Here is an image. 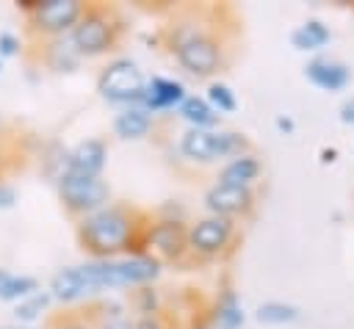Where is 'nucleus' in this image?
<instances>
[{"label": "nucleus", "mask_w": 354, "mask_h": 329, "mask_svg": "<svg viewBox=\"0 0 354 329\" xmlns=\"http://www.w3.org/2000/svg\"><path fill=\"white\" fill-rule=\"evenodd\" d=\"M210 14L213 8H185L160 30L163 47L194 77H213L230 61L227 30Z\"/></svg>", "instance_id": "1"}, {"label": "nucleus", "mask_w": 354, "mask_h": 329, "mask_svg": "<svg viewBox=\"0 0 354 329\" xmlns=\"http://www.w3.org/2000/svg\"><path fill=\"white\" fill-rule=\"evenodd\" d=\"M149 221H152V213L136 205L108 202L105 207L77 218L75 238H77V246L91 260L136 257V254H147Z\"/></svg>", "instance_id": "2"}, {"label": "nucleus", "mask_w": 354, "mask_h": 329, "mask_svg": "<svg viewBox=\"0 0 354 329\" xmlns=\"http://www.w3.org/2000/svg\"><path fill=\"white\" fill-rule=\"evenodd\" d=\"M122 33H124V19L119 17V11L113 6L86 3V11L77 19V25L72 28L69 39H72L75 50L80 53V58L86 61V58H100V55L113 53Z\"/></svg>", "instance_id": "3"}, {"label": "nucleus", "mask_w": 354, "mask_h": 329, "mask_svg": "<svg viewBox=\"0 0 354 329\" xmlns=\"http://www.w3.org/2000/svg\"><path fill=\"white\" fill-rule=\"evenodd\" d=\"M238 246V221L221 216H202L188 224V260H224Z\"/></svg>", "instance_id": "4"}, {"label": "nucleus", "mask_w": 354, "mask_h": 329, "mask_svg": "<svg viewBox=\"0 0 354 329\" xmlns=\"http://www.w3.org/2000/svg\"><path fill=\"white\" fill-rule=\"evenodd\" d=\"M97 94L111 102V105H141V94L147 86V77L141 72V66L130 58V55H113L108 58V64L97 72Z\"/></svg>", "instance_id": "5"}, {"label": "nucleus", "mask_w": 354, "mask_h": 329, "mask_svg": "<svg viewBox=\"0 0 354 329\" xmlns=\"http://www.w3.org/2000/svg\"><path fill=\"white\" fill-rule=\"evenodd\" d=\"M53 185H55L61 207L72 218H83V216L105 207L108 202H113V191H111L108 180H102V177H75V174L64 171Z\"/></svg>", "instance_id": "6"}, {"label": "nucleus", "mask_w": 354, "mask_h": 329, "mask_svg": "<svg viewBox=\"0 0 354 329\" xmlns=\"http://www.w3.org/2000/svg\"><path fill=\"white\" fill-rule=\"evenodd\" d=\"M86 3L83 0H39L36 8L25 17L28 19V33L33 39H55V36H69L77 19L83 17Z\"/></svg>", "instance_id": "7"}, {"label": "nucleus", "mask_w": 354, "mask_h": 329, "mask_svg": "<svg viewBox=\"0 0 354 329\" xmlns=\"http://www.w3.org/2000/svg\"><path fill=\"white\" fill-rule=\"evenodd\" d=\"M147 254L163 263H185L188 260V224L152 216L147 227Z\"/></svg>", "instance_id": "8"}, {"label": "nucleus", "mask_w": 354, "mask_h": 329, "mask_svg": "<svg viewBox=\"0 0 354 329\" xmlns=\"http://www.w3.org/2000/svg\"><path fill=\"white\" fill-rule=\"evenodd\" d=\"M205 207L210 216H221V218H249L254 213L257 196L252 188H238V185H221L213 182L205 196H202Z\"/></svg>", "instance_id": "9"}, {"label": "nucleus", "mask_w": 354, "mask_h": 329, "mask_svg": "<svg viewBox=\"0 0 354 329\" xmlns=\"http://www.w3.org/2000/svg\"><path fill=\"white\" fill-rule=\"evenodd\" d=\"M108 163V144L105 138H83L66 152V174L75 177H102Z\"/></svg>", "instance_id": "10"}, {"label": "nucleus", "mask_w": 354, "mask_h": 329, "mask_svg": "<svg viewBox=\"0 0 354 329\" xmlns=\"http://www.w3.org/2000/svg\"><path fill=\"white\" fill-rule=\"evenodd\" d=\"M36 58L39 64L53 72V75H72L80 69L83 58L80 53L75 50L72 39L69 36H55V39H41L39 41V50H36Z\"/></svg>", "instance_id": "11"}, {"label": "nucleus", "mask_w": 354, "mask_h": 329, "mask_svg": "<svg viewBox=\"0 0 354 329\" xmlns=\"http://www.w3.org/2000/svg\"><path fill=\"white\" fill-rule=\"evenodd\" d=\"M188 97L185 86L174 77H163V75H152L144 86V94H141V108L149 111L152 116L155 113H163V111H174L180 108V102Z\"/></svg>", "instance_id": "12"}, {"label": "nucleus", "mask_w": 354, "mask_h": 329, "mask_svg": "<svg viewBox=\"0 0 354 329\" xmlns=\"http://www.w3.org/2000/svg\"><path fill=\"white\" fill-rule=\"evenodd\" d=\"M44 290L50 293L53 304H61V307H72V304H77L83 299H91L77 265H64V268L53 271V276H50Z\"/></svg>", "instance_id": "13"}, {"label": "nucleus", "mask_w": 354, "mask_h": 329, "mask_svg": "<svg viewBox=\"0 0 354 329\" xmlns=\"http://www.w3.org/2000/svg\"><path fill=\"white\" fill-rule=\"evenodd\" d=\"M177 149L185 160L191 163H216L218 160V149H216V130H196V127H185L180 133Z\"/></svg>", "instance_id": "14"}, {"label": "nucleus", "mask_w": 354, "mask_h": 329, "mask_svg": "<svg viewBox=\"0 0 354 329\" xmlns=\"http://www.w3.org/2000/svg\"><path fill=\"white\" fill-rule=\"evenodd\" d=\"M152 127H155V116L149 111H144L141 105L122 108L111 122L113 135L122 138V141H141L152 133Z\"/></svg>", "instance_id": "15"}, {"label": "nucleus", "mask_w": 354, "mask_h": 329, "mask_svg": "<svg viewBox=\"0 0 354 329\" xmlns=\"http://www.w3.org/2000/svg\"><path fill=\"white\" fill-rule=\"evenodd\" d=\"M304 75H307L310 83H315L324 91H340L351 80V69L343 61H335V58H313L304 66Z\"/></svg>", "instance_id": "16"}, {"label": "nucleus", "mask_w": 354, "mask_h": 329, "mask_svg": "<svg viewBox=\"0 0 354 329\" xmlns=\"http://www.w3.org/2000/svg\"><path fill=\"white\" fill-rule=\"evenodd\" d=\"M263 166L257 160L254 152H243V155H235L230 160H224V166L218 169V177L216 182L221 185H238V188H252L260 177Z\"/></svg>", "instance_id": "17"}, {"label": "nucleus", "mask_w": 354, "mask_h": 329, "mask_svg": "<svg viewBox=\"0 0 354 329\" xmlns=\"http://www.w3.org/2000/svg\"><path fill=\"white\" fill-rule=\"evenodd\" d=\"M207 321L216 329H238L243 323V307L238 301V293L230 285H224L218 290V296L213 299V304L207 310Z\"/></svg>", "instance_id": "18"}, {"label": "nucleus", "mask_w": 354, "mask_h": 329, "mask_svg": "<svg viewBox=\"0 0 354 329\" xmlns=\"http://www.w3.org/2000/svg\"><path fill=\"white\" fill-rule=\"evenodd\" d=\"M180 119L188 124V127H196V130H213L218 124V113L210 108V102L199 94H188L180 108H177Z\"/></svg>", "instance_id": "19"}, {"label": "nucleus", "mask_w": 354, "mask_h": 329, "mask_svg": "<svg viewBox=\"0 0 354 329\" xmlns=\"http://www.w3.org/2000/svg\"><path fill=\"white\" fill-rule=\"evenodd\" d=\"M50 307H53V299H50V293L41 288V290L30 293L28 299L17 301L11 315H14L17 326H36V321H41V318L50 312Z\"/></svg>", "instance_id": "20"}, {"label": "nucleus", "mask_w": 354, "mask_h": 329, "mask_svg": "<svg viewBox=\"0 0 354 329\" xmlns=\"http://www.w3.org/2000/svg\"><path fill=\"white\" fill-rule=\"evenodd\" d=\"M329 39H332V30H329L321 19H307L304 25H299V28L290 33L293 47H299V50H318V47H324Z\"/></svg>", "instance_id": "21"}, {"label": "nucleus", "mask_w": 354, "mask_h": 329, "mask_svg": "<svg viewBox=\"0 0 354 329\" xmlns=\"http://www.w3.org/2000/svg\"><path fill=\"white\" fill-rule=\"evenodd\" d=\"M127 310H133V312H136V318L163 312V299H160V290H158L155 285H138V288H133Z\"/></svg>", "instance_id": "22"}, {"label": "nucleus", "mask_w": 354, "mask_h": 329, "mask_svg": "<svg viewBox=\"0 0 354 329\" xmlns=\"http://www.w3.org/2000/svg\"><path fill=\"white\" fill-rule=\"evenodd\" d=\"M66 152H69V147H64L61 141H47V144L41 147L39 163H41V174H44L50 182H55V180L66 171Z\"/></svg>", "instance_id": "23"}, {"label": "nucleus", "mask_w": 354, "mask_h": 329, "mask_svg": "<svg viewBox=\"0 0 354 329\" xmlns=\"http://www.w3.org/2000/svg\"><path fill=\"white\" fill-rule=\"evenodd\" d=\"M83 312L88 315V321H91L94 326L108 323V321H116V318H127V315H130L127 304L119 301V299H94V301H88V304L83 307Z\"/></svg>", "instance_id": "24"}, {"label": "nucleus", "mask_w": 354, "mask_h": 329, "mask_svg": "<svg viewBox=\"0 0 354 329\" xmlns=\"http://www.w3.org/2000/svg\"><path fill=\"white\" fill-rule=\"evenodd\" d=\"M36 290H41V282H39L33 274H14V276L8 279V285H6V290L0 293V301L17 304V301L28 299V296L36 293Z\"/></svg>", "instance_id": "25"}, {"label": "nucleus", "mask_w": 354, "mask_h": 329, "mask_svg": "<svg viewBox=\"0 0 354 329\" xmlns=\"http://www.w3.org/2000/svg\"><path fill=\"white\" fill-rule=\"evenodd\" d=\"M205 100L210 102V108H213L216 113H232V111L238 108V97H235V91H232L227 83H221V80H210V83H207V94H205Z\"/></svg>", "instance_id": "26"}, {"label": "nucleus", "mask_w": 354, "mask_h": 329, "mask_svg": "<svg viewBox=\"0 0 354 329\" xmlns=\"http://www.w3.org/2000/svg\"><path fill=\"white\" fill-rule=\"evenodd\" d=\"M299 318V307L285 304V301H263L257 307V321L260 323H288Z\"/></svg>", "instance_id": "27"}, {"label": "nucleus", "mask_w": 354, "mask_h": 329, "mask_svg": "<svg viewBox=\"0 0 354 329\" xmlns=\"http://www.w3.org/2000/svg\"><path fill=\"white\" fill-rule=\"evenodd\" d=\"M47 329H94V323L88 321L83 310H64V312L50 315Z\"/></svg>", "instance_id": "28"}, {"label": "nucleus", "mask_w": 354, "mask_h": 329, "mask_svg": "<svg viewBox=\"0 0 354 329\" xmlns=\"http://www.w3.org/2000/svg\"><path fill=\"white\" fill-rule=\"evenodd\" d=\"M19 53H22V39L14 30H0V58L8 61L17 58Z\"/></svg>", "instance_id": "29"}, {"label": "nucleus", "mask_w": 354, "mask_h": 329, "mask_svg": "<svg viewBox=\"0 0 354 329\" xmlns=\"http://www.w3.org/2000/svg\"><path fill=\"white\" fill-rule=\"evenodd\" d=\"M133 329H177L171 323V318L166 312H158V315H144V318H136Z\"/></svg>", "instance_id": "30"}, {"label": "nucleus", "mask_w": 354, "mask_h": 329, "mask_svg": "<svg viewBox=\"0 0 354 329\" xmlns=\"http://www.w3.org/2000/svg\"><path fill=\"white\" fill-rule=\"evenodd\" d=\"M17 202H19V191L11 182L0 180V210H14Z\"/></svg>", "instance_id": "31"}, {"label": "nucleus", "mask_w": 354, "mask_h": 329, "mask_svg": "<svg viewBox=\"0 0 354 329\" xmlns=\"http://www.w3.org/2000/svg\"><path fill=\"white\" fill-rule=\"evenodd\" d=\"M133 323H136V318H133V315H127V318H116V321L100 323V326H94V329H133Z\"/></svg>", "instance_id": "32"}, {"label": "nucleus", "mask_w": 354, "mask_h": 329, "mask_svg": "<svg viewBox=\"0 0 354 329\" xmlns=\"http://www.w3.org/2000/svg\"><path fill=\"white\" fill-rule=\"evenodd\" d=\"M340 119H343L346 124H354V97L340 105Z\"/></svg>", "instance_id": "33"}, {"label": "nucleus", "mask_w": 354, "mask_h": 329, "mask_svg": "<svg viewBox=\"0 0 354 329\" xmlns=\"http://www.w3.org/2000/svg\"><path fill=\"white\" fill-rule=\"evenodd\" d=\"M36 3H39V0H17L14 6H17V11H22V14L28 17V14H30V11L36 8Z\"/></svg>", "instance_id": "34"}, {"label": "nucleus", "mask_w": 354, "mask_h": 329, "mask_svg": "<svg viewBox=\"0 0 354 329\" xmlns=\"http://www.w3.org/2000/svg\"><path fill=\"white\" fill-rule=\"evenodd\" d=\"M14 276V271L11 268H6V265H0V293L6 290V285H8V279Z\"/></svg>", "instance_id": "35"}, {"label": "nucleus", "mask_w": 354, "mask_h": 329, "mask_svg": "<svg viewBox=\"0 0 354 329\" xmlns=\"http://www.w3.org/2000/svg\"><path fill=\"white\" fill-rule=\"evenodd\" d=\"M188 329H216V326L207 321V315H202V318H194V323Z\"/></svg>", "instance_id": "36"}, {"label": "nucleus", "mask_w": 354, "mask_h": 329, "mask_svg": "<svg viewBox=\"0 0 354 329\" xmlns=\"http://www.w3.org/2000/svg\"><path fill=\"white\" fill-rule=\"evenodd\" d=\"M277 127H279V130H293V122L285 119V116H279V119H277Z\"/></svg>", "instance_id": "37"}, {"label": "nucleus", "mask_w": 354, "mask_h": 329, "mask_svg": "<svg viewBox=\"0 0 354 329\" xmlns=\"http://www.w3.org/2000/svg\"><path fill=\"white\" fill-rule=\"evenodd\" d=\"M321 155H324V163H332V160H335V155H337V152H335V149H324V152H321Z\"/></svg>", "instance_id": "38"}, {"label": "nucleus", "mask_w": 354, "mask_h": 329, "mask_svg": "<svg viewBox=\"0 0 354 329\" xmlns=\"http://www.w3.org/2000/svg\"><path fill=\"white\" fill-rule=\"evenodd\" d=\"M3 127H6V119H3V113H0V133H3Z\"/></svg>", "instance_id": "39"}, {"label": "nucleus", "mask_w": 354, "mask_h": 329, "mask_svg": "<svg viewBox=\"0 0 354 329\" xmlns=\"http://www.w3.org/2000/svg\"><path fill=\"white\" fill-rule=\"evenodd\" d=\"M14 329H39V326H14Z\"/></svg>", "instance_id": "40"}, {"label": "nucleus", "mask_w": 354, "mask_h": 329, "mask_svg": "<svg viewBox=\"0 0 354 329\" xmlns=\"http://www.w3.org/2000/svg\"><path fill=\"white\" fill-rule=\"evenodd\" d=\"M3 64H6V61H3V58H0V72H3Z\"/></svg>", "instance_id": "41"}, {"label": "nucleus", "mask_w": 354, "mask_h": 329, "mask_svg": "<svg viewBox=\"0 0 354 329\" xmlns=\"http://www.w3.org/2000/svg\"><path fill=\"white\" fill-rule=\"evenodd\" d=\"M0 329H14V326H0Z\"/></svg>", "instance_id": "42"}]
</instances>
